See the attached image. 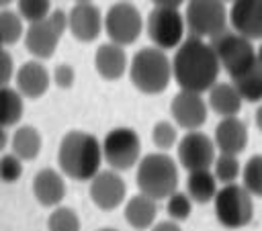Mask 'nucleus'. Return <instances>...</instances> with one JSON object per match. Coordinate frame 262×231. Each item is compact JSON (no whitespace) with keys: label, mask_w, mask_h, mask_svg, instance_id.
<instances>
[{"label":"nucleus","mask_w":262,"mask_h":231,"mask_svg":"<svg viewBox=\"0 0 262 231\" xmlns=\"http://www.w3.org/2000/svg\"><path fill=\"white\" fill-rule=\"evenodd\" d=\"M221 63L209 41L199 37H186L172 57V78L180 90L209 92L217 84Z\"/></svg>","instance_id":"f257e3e1"},{"label":"nucleus","mask_w":262,"mask_h":231,"mask_svg":"<svg viewBox=\"0 0 262 231\" xmlns=\"http://www.w3.org/2000/svg\"><path fill=\"white\" fill-rule=\"evenodd\" d=\"M102 159V141H98L92 133L70 131L59 141V170L72 180H92L100 172Z\"/></svg>","instance_id":"f03ea898"},{"label":"nucleus","mask_w":262,"mask_h":231,"mask_svg":"<svg viewBox=\"0 0 262 231\" xmlns=\"http://www.w3.org/2000/svg\"><path fill=\"white\" fill-rule=\"evenodd\" d=\"M135 182L141 194L154 200H164L178 188V166L166 151L147 153L137 164Z\"/></svg>","instance_id":"7ed1b4c3"},{"label":"nucleus","mask_w":262,"mask_h":231,"mask_svg":"<svg viewBox=\"0 0 262 231\" xmlns=\"http://www.w3.org/2000/svg\"><path fill=\"white\" fill-rule=\"evenodd\" d=\"M131 84L143 94H160L168 88L172 78V59L158 47H143L131 57Z\"/></svg>","instance_id":"20e7f679"},{"label":"nucleus","mask_w":262,"mask_h":231,"mask_svg":"<svg viewBox=\"0 0 262 231\" xmlns=\"http://www.w3.org/2000/svg\"><path fill=\"white\" fill-rule=\"evenodd\" d=\"M184 22L190 37L213 39L229 29V12L223 0H188Z\"/></svg>","instance_id":"39448f33"},{"label":"nucleus","mask_w":262,"mask_h":231,"mask_svg":"<svg viewBox=\"0 0 262 231\" xmlns=\"http://www.w3.org/2000/svg\"><path fill=\"white\" fill-rule=\"evenodd\" d=\"M221 67L229 74V78H235L250 70L256 63V49L250 39L235 33L233 29H227L219 33L217 37L209 39Z\"/></svg>","instance_id":"423d86ee"},{"label":"nucleus","mask_w":262,"mask_h":231,"mask_svg":"<svg viewBox=\"0 0 262 231\" xmlns=\"http://www.w3.org/2000/svg\"><path fill=\"white\" fill-rule=\"evenodd\" d=\"M217 221L227 229L246 227L254 217L252 194L242 184H223L213 200Z\"/></svg>","instance_id":"0eeeda50"},{"label":"nucleus","mask_w":262,"mask_h":231,"mask_svg":"<svg viewBox=\"0 0 262 231\" xmlns=\"http://www.w3.org/2000/svg\"><path fill=\"white\" fill-rule=\"evenodd\" d=\"M186 22L184 14H180L178 8H166L156 6L147 16V35L154 43V47L166 51V49H178L180 43L186 39Z\"/></svg>","instance_id":"6e6552de"},{"label":"nucleus","mask_w":262,"mask_h":231,"mask_svg":"<svg viewBox=\"0 0 262 231\" xmlns=\"http://www.w3.org/2000/svg\"><path fill=\"white\" fill-rule=\"evenodd\" d=\"M66 27H68V14L63 10H51L47 18L31 22L29 29L25 31V45L29 53H33L39 59H49Z\"/></svg>","instance_id":"1a4fd4ad"},{"label":"nucleus","mask_w":262,"mask_h":231,"mask_svg":"<svg viewBox=\"0 0 262 231\" xmlns=\"http://www.w3.org/2000/svg\"><path fill=\"white\" fill-rule=\"evenodd\" d=\"M141 141L131 127L111 129L102 139V157L111 170H129L139 161Z\"/></svg>","instance_id":"9d476101"},{"label":"nucleus","mask_w":262,"mask_h":231,"mask_svg":"<svg viewBox=\"0 0 262 231\" xmlns=\"http://www.w3.org/2000/svg\"><path fill=\"white\" fill-rule=\"evenodd\" d=\"M104 31L113 43L121 47L131 45L143 31V16L131 2H115L106 10Z\"/></svg>","instance_id":"9b49d317"},{"label":"nucleus","mask_w":262,"mask_h":231,"mask_svg":"<svg viewBox=\"0 0 262 231\" xmlns=\"http://www.w3.org/2000/svg\"><path fill=\"white\" fill-rule=\"evenodd\" d=\"M178 161L184 170L194 172V170H211L213 161L217 157V147L215 141L201 133V131H188L180 141H178Z\"/></svg>","instance_id":"f8f14e48"},{"label":"nucleus","mask_w":262,"mask_h":231,"mask_svg":"<svg viewBox=\"0 0 262 231\" xmlns=\"http://www.w3.org/2000/svg\"><path fill=\"white\" fill-rule=\"evenodd\" d=\"M170 112L178 127H182L186 131H199L207 121L209 104L203 100V96L199 92L180 90L172 98Z\"/></svg>","instance_id":"ddd939ff"},{"label":"nucleus","mask_w":262,"mask_h":231,"mask_svg":"<svg viewBox=\"0 0 262 231\" xmlns=\"http://www.w3.org/2000/svg\"><path fill=\"white\" fill-rule=\"evenodd\" d=\"M127 196V186L117 170H100L90 180V198L102 211H113L123 204Z\"/></svg>","instance_id":"4468645a"},{"label":"nucleus","mask_w":262,"mask_h":231,"mask_svg":"<svg viewBox=\"0 0 262 231\" xmlns=\"http://www.w3.org/2000/svg\"><path fill=\"white\" fill-rule=\"evenodd\" d=\"M229 25L246 39H262V0H233Z\"/></svg>","instance_id":"2eb2a0df"},{"label":"nucleus","mask_w":262,"mask_h":231,"mask_svg":"<svg viewBox=\"0 0 262 231\" xmlns=\"http://www.w3.org/2000/svg\"><path fill=\"white\" fill-rule=\"evenodd\" d=\"M68 29L74 35V39L90 43L104 29V18H102L100 10L92 2H82V4H76L70 10V14H68Z\"/></svg>","instance_id":"dca6fc26"},{"label":"nucleus","mask_w":262,"mask_h":231,"mask_svg":"<svg viewBox=\"0 0 262 231\" xmlns=\"http://www.w3.org/2000/svg\"><path fill=\"white\" fill-rule=\"evenodd\" d=\"M213 141L219 153H233L239 155L248 145V127L237 117L221 119L215 127Z\"/></svg>","instance_id":"f3484780"},{"label":"nucleus","mask_w":262,"mask_h":231,"mask_svg":"<svg viewBox=\"0 0 262 231\" xmlns=\"http://www.w3.org/2000/svg\"><path fill=\"white\" fill-rule=\"evenodd\" d=\"M33 194L43 206H57L66 196L63 176L51 168H43L33 178Z\"/></svg>","instance_id":"a211bd4d"},{"label":"nucleus","mask_w":262,"mask_h":231,"mask_svg":"<svg viewBox=\"0 0 262 231\" xmlns=\"http://www.w3.org/2000/svg\"><path fill=\"white\" fill-rule=\"evenodd\" d=\"M49 88V72L41 61H25L16 72V90L27 98H41Z\"/></svg>","instance_id":"6ab92c4d"},{"label":"nucleus","mask_w":262,"mask_h":231,"mask_svg":"<svg viewBox=\"0 0 262 231\" xmlns=\"http://www.w3.org/2000/svg\"><path fill=\"white\" fill-rule=\"evenodd\" d=\"M94 67L104 80H119L129 67L125 49L113 41L102 43L94 53Z\"/></svg>","instance_id":"aec40b11"},{"label":"nucleus","mask_w":262,"mask_h":231,"mask_svg":"<svg viewBox=\"0 0 262 231\" xmlns=\"http://www.w3.org/2000/svg\"><path fill=\"white\" fill-rule=\"evenodd\" d=\"M242 102H244V98L239 96L237 88L229 82H217L209 90V98H207L209 108L223 119L237 117V112L242 110Z\"/></svg>","instance_id":"412c9836"},{"label":"nucleus","mask_w":262,"mask_h":231,"mask_svg":"<svg viewBox=\"0 0 262 231\" xmlns=\"http://www.w3.org/2000/svg\"><path fill=\"white\" fill-rule=\"evenodd\" d=\"M158 215V204L154 198L145 194H135L125 202V221L137 231H145L147 227L154 225Z\"/></svg>","instance_id":"4be33fe9"},{"label":"nucleus","mask_w":262,"mask_h":231,"mask_svg":"<svg viewBox=\"0 0 262 231\" xmlns=\"http://www.w3.org/2000/svg\"><path fill=\"white\" fill-rule=\"evenodd\" d=\"M219 188H217V178L211 170H194L188 172L186 178V194L192 198V202L207 204L215 200Z\"/></svg>","instance_id":"5701e85b"},{"label":"nucleus","mask_w":262,"mask_h":231,"mask_svg":"<svg viewBox=\"0 0 262 231\" xmlns=\"http://www.w3.org/2000/svg\"><path fill=\"white\" fill-rule=\"evenodd\" d=\"M10 145H12V153L18 155L23 161H29V159H35L39 155V149H41V135L35 127L31 125H23L14 131L12 139H10Z\"/></svg>","instance_id":"b1692460"},{"label":"nucleus","mask_w":262,"mask_h":231,"mask_svg":"<svg viewBox=\"0 0 262 231\" xmlns=\"http://www.w3.org/2000/svg\"><path fill=\"white\" fill-rule=\"evenodd\" d=\"M231 84L237 88L239 96L246 102H260L262 100V67L254 63L244 74L231 78Z\"/></svg>","instance_id":"393cba45"},{"label":"nucleus","mask_w":262,"mask_h":231,"mask_svg":"<svg viewBox=\"0 0 262 231\" xmlns=\"http://www.w3.org/2000/svg\"><path fill=\"white\" fill-rule=\"evenodd\" d=\"M23 117V94L10 86L0 88V125L12 127Z\"/></svg>","instance_id":"a878e982"},{"label":"nucleus","mask_w":262,"mask_h":231,"mask_svg":"<svg viewBox=\"0 0 262 231\" xmlns=\"http://www.w3.org/2000/svg\"><path fill=\"white\" fill-rule=\"evenodd\" d=\"M213 174L221 184H233L242 174V164L233 153H217L213 161Z\"/></svg>","instance_id":"bb28decb"},{"label":"nucleus","mask_w":262,"mask_h":231,"mask_svg":"<svg viewBox=\"0 0 262 231\" xmlns=\"http://www.w3.org/2000/svg\"><path fill=\"white\" fill-rule=\"evenodd\" d=\"M242 186L252 196H262V153L252 155L242 170Z\"/></svg>","instance_id":"cd10ccee"},{"label":"nucleus","mask_w":262,"mask_h":231,"mask_svg":"<svg viewBox=\"0 0 262 231\" xmlns=\"http://www.w3.org/2000/svg\"><path fill=\"white\" fill-rule=\"evenodd\" d=\"M23 37V16L12 10L0 12V39L4 45H12Z\"/></svg>","instance_id":"c85d7f7f"},{"label":"nucleus","mask_w":262,"mask_h":231,"mask_svg":"<svg viewBox=\"0 0 262 231\" xmlns=\"http://www.w3.org/2000/svg\"><path fill=\"white\" fill-rule=\"evenodd\" d=\"M47 229L49 231H80V219L74 209L57 206L47 219Z\"/></svg>","instance_id":"c756f323"},{"label":"nucleus","mask_w":262,"mask_h":231,"mask_svg":"<svg viewBox=\"0 0 262 231\" xmlns=\"http://www.w3.org/2000/svg\"><path fill=\"white\" fill-rule=\"evenodd\" d=\"M192 211V198L186 194V192H174L166 198V213L172 221L180 223V221H186L188 215Z\"/></svg>","instance_id":"7c9ffc66"},{"label":"nucleus","mask_w":262,"mask_h":231,"mask_svg":"<svg viewBox=\"0 0 262 231\" xmlns=\"http://www.w3.org/2000/svg\"><path fill=\"white\" fill-rule=\"evenodd\" d=\"M16 2H18V14L29 22L43 20L51 14V0H16Z\"/></svg>","instance_id":"2f4dec72"},{"label":"nucleus","mask_w":262,"mask_h":231,"mask_svg":"<svg viewBox=\"0 0 262 231\" xmlns=\"http://www.w3.org/2000/svg\"><path fill=\"white\" fill-rule=\"evenodd\" d=\"M151 141L156 147H160L162 151L170 149L172 145H176L178 141V131L170 121H158L151 129Z\"/></svg>","instance_id":"473e14b6"},{"label":"nucleus","mask_w":262,"mask_h":231,"mask_svg":"<svg viewBox=\"0 0 262 231\" xmlns=\"http://www.w3.org/2000/svg\"><path fill=\"white\" fill-rule=\"evenodd\" d=\"M23 176V159L14 153H4L0 157V180L16 182Z\"/></svg>","instance_id":"72a5a7b5"},{"label":"nucleus","mask_w":262,"mask_h":231,"mask_svg":"<svg viewBox=\"0 0 262 231\" xmlns=\"http://www.w3.org/2000/svg\"><path fill=\"white\" fill-rule=\"evenodd\" d=\"M53 82H55V86H59V88H72V84H74V80H76V72H74V67L72 65H68V63H61V65H57L55 70H53Z\"/></svg>","instance_id":"f704fd0d"},{"label":"nucleus","mask_w":262,"mask_h":231,"mask_svg":"<svg viewBox=\"0 0 262 231\" xmlns=\"http://www.w3.org/2000/svg\"><path fill=\"white\" fill-rule=\"evenodd\" d=\"M14 76V63H12V57L8 51H0V88L2 86H8V82L12 80Z\"/></svg>","instance_id":"c9c22d12"},{"label":"nucleus","mask_w":262,"mask_h":231,"mask_svg":"<svg viewBox=\"0 0 262 231\" xmlns=\"http://www.w3.org/2000/svg\"><path fill=\"white\" fill-rule=\"evenodd\" d=\"M151 231H182L180 229V225L176 223V221H160V223H156L154 227H151Z\"/></svg>","instance_id":"e433bc0d"},{"label":"nucleus","mask_w":262,"mask_h":231,"mask_svg":"<svg viewBox=\"0 0 262 231\" xmlns=\"http://www.w3.org/2000/svg\"><path fill=\"white\" fill-rule=\"evenodd\" d=\"M156 6H166V8H180L182 2L186 0H151Z\"/></svg>","instance_id":"4c0bfd02"},{"label":"nucleus","mask_w":262,"mask_h":231,"mask_svg":"<svg viewBox=\"0 0 262 231\" xmlns=\"http://www.w3.org/2000/svg\"><path fill=\"white\" fill-rule=\"evenodd\" d=\"M6 143H8V133H6V127L0 125V151L6 147Z\"/></svg>","instance_id":"58836bf2"},{"label":"nucleus","mask_w":262,"mask_h":231,"mask_svg":"<svg viewBox=\"0 0 262 231\" xmlns=\"http://www.w3.org/2000/svg\"><path fill=\"white\" fill-rule=\"evenodd\" d=\"M254 121H256V127L262 131V104L256 108V112H254Z\"/></svg>","instance_id":"ea45409f"},{"label":"nucleus","mask_w":262,"mask_h":231,"mask_svg":"<svg viewBox=\"0 0 262 231\" xmlns=\"http://www.w3.org/2000/svg\"><path fill=\"white\" fill-rule=\"evenodd\" d=\"M256 63L262 67V43H260V47L256 49Z\"/></svg>","instance_id":"a19ab883"},{"label":"nucleus","mask_w":262,"mask_h":231,"mask_svg":"<svg viewBox=\"0 0 262 231\" xmlns=\"http://www.w3.org/2000/svg\"><path fill=\"white\" fill-rule=\"evenodd\" d=\"M12 0H0V6H6V4H10Z\"/></svg>","instance_id":"79ce46f5"},{"label":"nucleus","mask_w":262,"mask_h":231,"mask_svg":"<svg viewBox=\"0 0 262 231\" xmlns=\"http://www.w3.org/2000/svg\"><path fill=\"white\" fill-rule=\"evenodd\" d=\"M98 231H117V229H111V227H104V229H98Z\"/></svg>","instance_id":"37998d69"},{"label":"nucleus","mask_w":262,"mask_h":231,"mask_svg":"<svg viewBox=\"0 0 262 231\" xmlns=\"http://www.w3.org/2000/svg\"><path fill=\"white\" fill-rule=\"evenodd\" d=\"M76 2H78V4H82V2H90V0H76Z\"/></svg>","instance_id":"c03bdc74"},{"label":"nucleus","mask_w":262,"mask_h":231,"mask_svg":"<svg viewBox=\"0 0 262 231\" xmlns=\"http://www.w3.org/2000/svg\"><path fill=\"white\" fill-rule=\"evenodd\" d=\"M2 45H4V43H2V39H0V51H2Z\"/></svg>","instance_id":"a18cd8bd"},{"label":"nucleus","mask_w":262,"mask_h":231,"mask_svg":"<svg viewBox=\"0 0 262 231\" xmlns=\"http://www.w3.org/2000/svg\"><path fill=\"white\" fill-rule=\"evenodd\" d=\"M223 2H233V0H223Z\"/></svg>","instance_id":"49530a36"}]
</instances>
